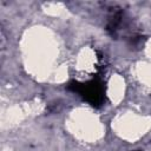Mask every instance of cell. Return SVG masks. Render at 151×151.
<instances>
[{"label":"cell","instance_id":"cell-1","mask_svg":"<svg viewBox=\"0 0 151 151\" xmlns=\"http://www.w3.org/2000/svg\"><path fill=\"white\" fill-rule=\"evenodd\" d=\"M67 87L73 92L80 93L90 104L94 106H99L104 100V86L99 79H92L84 84L72 81Z\"/></svg>","mask_w":151,"mask_h":151}]
</instances>
